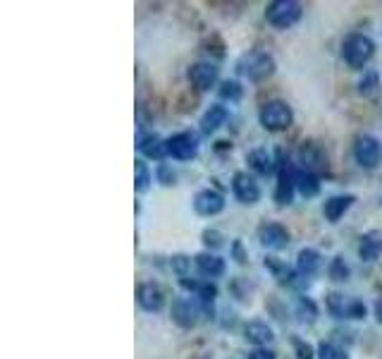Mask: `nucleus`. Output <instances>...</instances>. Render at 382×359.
Listing matches in <instances>:
<instances>
[{"instance_id":"7c9ffc66","label":"nucleus","mask_w":382,"mask_h":359,"mask_svg":"<svg viewBox=\"0 0 382 359\" xmlns=\"http://www.w3.org/2000/svg\"><path fill=\"white\" fill-rule=\"evenodd\" d=\"M363 316H366V304H363V302H349L347 319H363Z\"/></svg>"},{"instance_id":"4468645a","label":"nucleus","mask_w":382,"mask_h":359,"mask_svg":"<svg viewBox=\"0 0 382 359\" xmlns=\"http://www.w3.org/2000/svg\"><path fill=\"white\" fill-rule=\"evenodd\" d=\"M359 254L363 261H375L382 254V233L378 230H371L361 237V245H359Z\"/></svg>"},{"instance_id":"1a4fd4ad","label":"nucleus","mask_w":382,"mask_h":359,"mask_svg":"<svg viewBox=\"0 0 382 359\" xmlns=\"http://www.w3.org/2000/svg\"><path fill=\"white\" fill-rule=\"evenodd\" d=\"M193 209H196V214H201V216H215L225 209V199H222V194L215 190H203L196 194V199H193Z\"/></svg>"},{"instance_id":"e433bc0d","label":"nucleus","mask_w":382,"mask_h":359,"mask_svg":"<svg viewBox=\"0 0 382 359\" xmlns=\"http://www.w3.org/2000/svg\"><path fill=\"white\" fill-rule=\"evenodd\" d=\"M375 316H378V321L382 324V297H380L378 302H375Z\"/></svg>"},{"instance_id":"6e6552de","label":"nucleus","mask_w":382,"mask_h":359,"mask_svg":"<svg viewBox=\"0 0 382 359\" xmlns=\"http://www.w3.org/2000/svg\"><path fill=\"white\" fill-rule=\"evenodd\" d=\"M232 190L234 197L239 199L241 204H256L260 199V190L258 182L251 178L248 173H236L232 178Z\"/></svg>"},{"instance_id":"f257e3e1","label":"nucleus","mask_w":382,"mask_h":359,"mask_svg":"<svg viewBox=\"0 0 382 359\" xmlns=\"http://www.w3.org/2000/svg\"><path fill=\"white\" fill-rule=\"evenodd\" d=\"M260 125L270 132H280V130H287L292 125L294 115H292V108L287 106L284 101H270L260 108Z\"/></svg>"},{"instance_id":"f704fd0d","label":"nucleus","mask_w":382,"mask_h":359,"mask_svg":"<svg viewBox=\"0 0 382 359\" xmlns=\"http://www.w3.org/2000/svg\"><path fill=\"white\" fill-rule=\"evenodd\" d=\"M248 359H275V352H270V350H256V352H251V357Z\"/></svg>"},{"instance_id":"9b49d317","label":"nucleus","mask_w":382,"mask_h":359,"mask_svg":"<svg viewBox=\"0 0 382 359\" xmlns=\"http://www.w3.org/2000/svg\"><path fill=\"white\" fill-rule=\"evenodd\" d=\"M260 242L268 249H284L289 245V233L287 228H282V225L277 223L263 225V228H260Z\"/></svg>"},{"instance_id":"c756f323","label":"nucleus","mask_w":382,"mask_h":359,"mask_svg":"<svg viewBox=\"0 0 382 359\" xmlns=\"http://www.w3.org/2000/svg\"><path fill=\"white\" fill-rule=\"evenodd\" d=\"M220 96H222V99H227V101H239L241 99V87L236 82H222Z\"/></svg>"},{"instance_id":"ddd939ff","label":"nucleus","mask_w":382,"mask_h":359,"mask_svg":"<svg viewBox=\"0 0 382 359\" xmlns=\"http://www.w3.org/2000/svg\"><path fill=\"white\" fill-rule=\"evenodd\" d=\"M198 309L191 300H177L172 304V319L177 321L182 328H191L196 324Z\"/></svg>"},{"instance_id":"423d86ee","label":"nucleus","mask_w":382,"mask_h":359,"mask_svg":"<svg viewBox=\"0 0 382 359\" xmlns=\"http://www.w3.org/2000/svg\"><path fill=\"white\" fill-rule=\"evenodd\" d=\"M294 187H296V170H292L289 161H284L280 156V175H277V190L275 199L277 204H292L294 199Z\"/></svg>"},{"instance_id":"bb28decb","label":"nucleus","mask_w":382,"mask_h":359,"mask_svg":"<svg viewBox=\"0 0 382 359\" xmlns=\"http://www.w3.org/2000/svg\"><path fill=\"white\" fill-rule=\"evenodd\" d=\"M327 307H330V312L335 314V316H347V307H349V302H344V297L339 295V292H332L330 297H327Z\"/></svg>"},{"instance_id":"2eb2a0df","label":"nucleus","mask_w":382,"mask_h":359,"mask_svg":"<svg viewBox=\"0 0 382 359\" xmlns=\"http://www.w3.org/2000/svg\"><path fill=\"white\" fill-rule=\"evenodd\" d=\"M227 120V108L225 106H210V111L203 115L201 120V132L203 135H213V132L220 130Z\"/></svg>"},{"instance_id":"72a5a7b5","label":"nucleus","mask_w":382,"mask_h":359,"mask_svg":"<svg viewBox=\"0 0 382 359\" xmlns=\"http://www.w3.org/2000/svg\"><path fill=\"white\" fill-rule=\"evenodd\" d=\"M158 178H160L163 185H172V182H174V173H170L167 166H160V170H158Z\"/></svg>"},{"instance_id":"f3484780","label":"nucleus","mask_w":382,"mask_h":359,"mask_svg":"<svg viewBox=\"0 0 382 359\" xmlns=\"http://www.w3.org/2000/svg\"><path fill=\"white\" fill-rule=\"evenodd\" d=\"M196 269L203 273V276H222L225 273V261L220 257H215V254H198L196 257Z\"/></svg>"},{"instance_id":"4be33fe9","label":"nucleus","mask_w":382,"mask_h":359,"mask_svg":"<svg viewBox=\"0 0 382 359\" xmlns=\"http://www.w3.org/2000/svg\"><path fill=\"white\" fill-rule=\"evenodd\" d=\"M139 151H141L144 156H148V158H163L167 154L165 151V142H160L155 135H151V137H144L141 142H139Z\"/></svg>"},{"instance_id":"9d476101","label":"nucleus","mask_w":382,"mask_h":359,"mask_svg":"<svg viewBox=\"0 0 382 359\" xmlns=\"http://www.w3.org/2000/svg\"><path fill=\"white\" fill-rule=\"evenodd\" d=\"M189 79L198 91H205L217 82V68L213 63H196L189 72Z\"/></svg>"},{"instance_id":"20e7f679","label":"nucleus","mask_w":382,"mask_h":359,"mask_svg":"<svg viewBox=\"0 0 382 359\" xmlns=\"http://www.w3.org/2000/svg\"><path fill=\"white\" fill-rule=\"evenodd\" d=\"M167 156L177 158V161H189L198 154V139L191 132H179V135L170 137L165 142Z\"/></svg>"},{"instance_id":"2f4dec72","label":"nucleus","mask_w":382,"mask_h":359,"mask_svg":"<svg viewBox=\"0 0 382 359\" xmlns=\"http://www.w3.org/2000/svg\"><path fill=\"white\" fill-rule=\"evenodd\" d=\"M296 355H299V359H313V348L308 343H301V340H296Z\"/></svg>"},{"instance_id":"c9c22d12","label":"nucleus","mask_w":382,"mask_h":359,"mask_svg":"<svg viewBox=\"0 0 382 359\" xmlns=\"http://www.w3.org/2000/svg\"><path fill=\"white\" fill-rule=\"evenodd\" d=\"M172 266L182 273V276H184V269H186V257H174V259H172Z\"/></svg>"},{"instance_id":"cd10ccee","label":"nucleus","mask_w":382,"mask_h":359,"mask_svg":"<svg viewBox=\"0 0 382 359\" xmlns=\"http://www.w3.org/2000/svg\"><path fill=\"white\" fill-rule=\"evenodd\" d=\"M378 84H380L378 72H366V75H363V79L359 82V91H361L363 96H371V94H375Z\"/></svg>"},{"instance_id":"39448f33","label":"nucleus","mask_w":382,"mask_h":359,"mask_svg":"<svg viewBox=\"0 0 382 359\" xmlns=\"http://www.w3.org/2000/svg\"><path fill=\"white\" fill-rule=\"evenodd\" d=\"M354 156L363 168H375L382 158V144L371 135H363V137L356 139Z\"/></svg>"},{"instance_id":"a878e982","label":"nucleus","mask_w":382,"mask_h":359,"mask_svg":"<svg viewBox=\"0 0 382 359\" xmlns=\"http://www.w3.org/2000/svg\"><path fill=\"white\" fill-rule=\"evenodd\" d=\"M330 278L332 281H347L349 278V266L342 257H335L330 264Z\"/></svg>"},{"instance_id":"473e14b6","label":"nucleus","mask_w":382,"mask_h":359,"mask_svg":"<svg viewBox=\"0 0 382 359\" xmlns=\"http://www.w3.org/2000/svg\"><path fill=\"white\" fill-rule=\"evenodd\" d=\"M203 242L205 245H213V247H217V245H222V237H220V233H215V230H205L203 233Z\"/></svg>"},{"instance_id":"0eeeda50","label":"nucleus","mask_w":382,"mask_h":359,"mask_svg":"<svg viewBox=\"0 0 382 359\" xmlns=\"http://www.w3.org/2000/svg\"><path fill=\"white\" fill-rule=\"evenodd\" d=\"M241 70L246 72L248 79H256L258 82V79H265L275 72V60L265 56V53H251L248 58L241 60Z\"/></svg>"},{"instance_id":"f03ea898","label":"nucleus","mask_w":382,"mask_h":359,"mask_svg":"<svg viewBox=\"0 0 382 359\" xmlns=\"http://www.w3.org/2000/svg\"><path fill=\"white\" fill-rule=\"evenodd\" d=\"M344 60L351 65V68H363V65L368 63V60L373 58L375 53V44L368 36L363 34H351L347 41H344Z\"/></svg>"},{"instance_id":"7ed1b4c3","label":"nucleus","mask_w":382,"mask_h":359,"mask_svg":"<svg viewBox=\"0 0 382 359\" xmlns=\"http://www.w3.org/2000/svg\"><path fill=\"white\" fill-rule=\"evenodd\" d=\"M265 17H268L272 27L287 29L299 22L301 5L296 3V0H275V3H270L268 8H265Z\"/></svg>"},{"instance_id":"c85d7f7f","label":"nucleus","mask_w":382,"mask_h":359,"mask_svg":"<svg viewBox=\"0 0 382 359\" xmlns=\"http://www.w3.org/2000/svg\"><path fill=\"white\" fill-rule=\"evenodd\" d=\"M318 355H320V359H349L347 357V352L344 350H339L337 345H330V343H323L318 348Z\"/></svg>"},{"instance_id":"5701e85b","label":"nucleus","mask_w":382,"mask_h":359,"mask_svg":"<svg viewBox=\"0 0 382 359\" xmlns=\"http://www.w3.org/2000/svg\"><path fill=\"white\" fill-rule=\"evenodd\" d=\"M296 316H299V321H304V324H313L315 316H318V307H315V302L308 300V297H299V300H296Z\"/></svg>"},{"instance_id":"393cba45","label":"nucleus","mask_w":382,"mask_h":359,"mask_svg":"<svg viewBox=\"0 0 382 359\" xmlns=\"http://www.w3.org/2000/svg\"><path fill=\"white\" fill-rule=\"evenodd\" d=\"M134 173H136V178H134L136 192H146V190H148V182H151V173H148L146 163L136 161V163H134Z\"/></svg>"},{"instance_id":"6ab92c4d","label":"nucleus","mask_w":382,"mask_h":359,"mask_svg":"<svg viewBox=\"0 0 382 359\" xmlns=\"http://www.w3.org/2000/svg\"><path fill=\"white\" fill-rule=\"evenodd\" d=\"M296 269L301 276H313L320 269V254L315 249H301L299 257H296Z\"/></svg>"},{"instance_id":"a211bd4d","label":"nucleus","mask_w":382,"mask_h":359,"mask_svg":"<svg viewBox=\"0 0 382 359\" xmlns=\"http://www.w3.org/2000/svg\"><path fill=\"white\" fill-rule=\"evenodd\" d=\"M244 336L248 343L253 345H268L272 340V328L268 324H263V321H251V324L244 328Z\"/></svg>"},{"instance_id":"f8f14e48","label":"nucleus","mask_w":382,"mask_h":359,"mask_svg":"<svg viewBox=\"0 0 382 359\" xmlns=\"http://www.w3.org/2000/svg\"><path fill=\"white\" fill-rule=\"evenodd\" d=\"M136 300L146 312H158L163 307V290L155 283H144L136 292Z\"/></svg>"},{"instance_id":"aec40b11","label":"nucleus","mask_w":382,"mask_h":359,"mask_svg":"<svg viewBox=\"0 0 382 359\" xmlns=\"http://www.w3.org/2000/svg\"><path fill=\"white\" fill-rule=\"evenodd\" d=\"M296 187L304 197H315L320 192V182H318V175L315 173H308V170H299L296 173Z\"/></svg>"},{"instance_id":"b1692460","label":"nucleus","mask_w":382,"mask_h":359,"mask_svg":"<svg viewBox=\"0 0 382 359\" xmlns=\"http://www.w3.org/2000/svg\"><path fill=\"white\" fill-rule=\"evenodd\" d=\"M301 163H304L308 173H313L318 166H323V156H320V151L315 149L313 144H306L304 149H301Z\"/></svg>"},{"instance_id":"dca6fc26","label":"nucleus","mask_w":382,"mask_h":359,"mask_svg":"<svg viewBox=\"0 0 382 359\" xmlns=\"http://www.w3.org/2000/svg\"><path fill=\"white\" fill-rule=\"evenodd\" d=\"M354 204V197L351 194H344V197H332V199H327L325 202V218L330 223H337L339 218H342L344 214H347V209Z\"/></svg>"},{"instance_id":"412c9836","label":"nucleus","mask_w":382,"mask_h":359,"mask_svg":"<svg viewBox=\"0 0 382 359\" xmlns=\"http://www.w3.org/2000/svg\"><path fill=\"white\" fill-rule=\"evenodd\" d=\"M246 161L251 163V168L258 170L260 175H268L272 170V156L265 149H253L251 154L246 156Z\"/></svg>"}]
</instances>
